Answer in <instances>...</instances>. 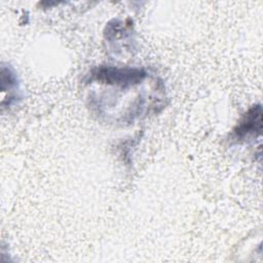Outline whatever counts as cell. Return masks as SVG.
Listing matches in <instances>:
<instances>
[{"instance_id": "6da1fadb", "label": "cell", "mask_w": 263, "mask_h": 263, "mask_svg": "<svg viewBox=\"0 0 263 263\" xmlns=\"http://www.w3.org/2000/svg\"><path fill=\"white\" fill-rule=\"evenodd\" d=\"M92 77L104 83L128 86L140 83L146 77V73L141 69H119L101 66L93 70Z\"/></svg>"}, {"instance_id": "7a4b0ae2", "label": "cell", "mask_w": 263, "mask_h": 263, "mask_svg": "<svg viewBox=\"0 0 263 263\" xmlns=\"http://www.w3.org/2000/svg\"><path fill=\"white\" fill-rule=\"evenodd\" d=\"M262 133V107L260 104L251 107L232 130V138L238 142L256 138Z\"/></svg>"}]
</instances>
